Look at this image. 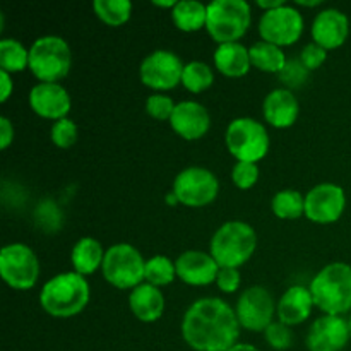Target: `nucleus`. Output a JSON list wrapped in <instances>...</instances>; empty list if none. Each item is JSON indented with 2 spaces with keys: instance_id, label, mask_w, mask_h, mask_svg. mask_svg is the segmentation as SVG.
<instances>
[{
  "instance_id": "1",
  "label": "nucleus",
  "mask_w": 351,
  "mask_h": 351,
  "mask_svg": "<svg viewBox=\"0 0 351 351\" xmlns=\"http://www.w3.org/2000/svg\"><path fill=\"white\" fill-rule=\"evenodd\" d=\"M240 322L228 302L218 297L195 300L182 319V338L195 351H226L239 343Z\"/></svg>"
},
{
  "instance_id": "2",
  "label": "nucleus",
  "mask_w": 351,
  "mask_h": 351,
  "mask_svg": "<svg viewBox=\"0 0 351 351\" xmlns=\"http://www.w3.org/2000/svg\"><path fill=\"white\" fill-rule=\"evenodd\" d=\"M91 290L84 276L75 271L60 273L48 280L40 291V305L55 319H69L81 314L89 304Z\"/></svg>"
},
{
  "instance_id": "3",
  "label": "nucleus",
  "mask_w": 351,
  "mask_h": 351,
  "mask_svg": "<svg viewBox=\"0 0 351 351\" xmlns=\"http://www.w3.org/2000/svg\"><path fill=\"white\" fill-rule=\"evenodd\" d=\"M314 304L328 315H343L351 311V266L331 263L322 267L308 285Z\"/></svg>"
},
{
  "instance_id": "4",
  "label": "nucleus",
  "mask_w": 351,
  "mask_h": 351,
  "mask_svg": "<svg viewBox=\"0 0 351 351\" xmlns=\"http://www.w3.org/2000/svg\"><path fill=\"white\" fill-rule=\"evenodd\" d=\"M257 247V233L249 223L232 219L219 226L209 243V254L219 267H235L250 261Z\"/></svg>"
},
{
  "instance_id": "5",
  "label": "nucleus",
  "mask_w": 351,
  "mask_h": 351,
  "mask_svg": "<svg viewBox=\"0 0 351 351\" xmlns=\"http://www.w3.org/2000/svg\"><path fill=\"white\" fill-rule=\"evenodd\" d=\"M252 9L245 0H213L208 3L206 29L218 45L235 43L249 31Z\"/></svg>"
},
{
  "instance_id": "6",
  "label": "nucleus",
  "mask_w": 351,
  "mask_h": 351,
  "mask_svg": "<svg viewBox=\"0 0 351 351\" xmlns=\"http://www.w3.org/2000/svg\"><path fill=\"white\" fill-rule=\"evenodd\" d=\"M72 67V51L67 41L57 34H47L29 47V71L40 82H58Z\"/></svg>"
},
{
  "instance_id": "7",
  "label": "nucleus",
  "mask_w": 351,
  "mask_h": 351,
  "mask_svg": "<svg viewBox=\"0 0 351 351\" xmlns=\"http://www.w3.org/2000/svg\"><path fill=\"white\" fill-rule=\"evenodd\" d=\"M225 144L237 161L259 163L269 151L271 139L266 127L252 117H239L226 127Z\"/></svg>"
},
{
  "instance_id": "8",
  "label": "nucleus",
  "mask_w": 351,
  "mask_h": 351,
  "mask_svg": "<svg viewBox=\"0 0 351 351\" xmlns=\"http://www.w3.org/2000/svg\"><path fill=\"white\" fill-rule=\"evenodd\" d=\"M146 259L132 243L120 242L110 247L105 254L103 278L117 290H130L144 283Z\"/></svg>"
},
{
  "instance_id": "9",
  "label": "nucleus",
  "mask_w": 351,
  "mask_h": 351,
  "mask_svg": "<svg viewBox=\"0 0 351 351\" xmlns=\"http://www.w3.org/2000/svg\"><path fill=\"white\" fill-rule=\"evenodd\" d=\"M40 261L26 243H9L0 250V276L12 290L34 288L40 278Z\"/></svg>"
},
{
  "instance_id": "10",
  "label": "nucleus",
  "mask_w": 351,
  "mask_h": 351,
  "mask_svg": "<svg viewBox=\"0 0 351 351\" xmlns=\"http://www.w3.org/2000/svg\"><path fill=\"white\" fill-rule=\"evenodd\" d=\"M171 191L187 208H204L219 194V180L204 167H187L175 177Z\"/></svg>"
},
{
  "instance_id": "11",
  "label": "nucleus",
  "mask_w": 351,
  "mask_h": 351,
  "mask_svg": "<svg viewBox=\"0 0 351 351\" xmlns=\"http://www.w3.org/2000/svg\"><path fill=\"white\" fill-rule=\"evenodd\" d=\"M304 17L293 5L283 3L281 7L263 12L259 19L261 40L276 47L295 45L304 34Z\"/></svg>"
},
{
  "instance_id": "12",
  "label": "nucleus",
  "mask_w": 351,
  "mask_h": 351,
  "mask_svg": "<svg viewBox=\"0 0 351 351\" xmlns=\"http://www.w3.org/2000/svg\"><path fill=\"white\" fill-rule=\"evenodd\" d=\"M185 64L175 51L154 50L143 58L139 67V77L146 88L156 93L170 91L182 84Z\"/></svg>"
},
{
  "instance_id": "13",
  "label": "nucleus",
  "mask_w": 351,
  "mask_h": 351,
  "mask_svg": "<svg viewBox=\"0 0 351 351\" xmlns=\"http://www.w3.org/2000/svg\"><path fill=\"white\" fill-rule=\"evenodd\" d=\"M276 305L267 288L259 285L247 288L235 305L240 326L250 332H264L274 322Z\"/></svg>"
},
{
  "instance_id": "14",
  "label": "nucleus",
  "mask_w": 351,
  "mask_h": 351,
  "mask_svg": "<svg viewBox=\"0 0 351 351\" xmlns=\"http://www.w3.org/2000/svg\"><path fill=\"white\" fill-rule=\"evenodd\" d=\"M346 208V195L343 187L324 182L305 194V216L317 225H331L343 216Z\"/></svg>"
},
{
  "instance_id": "15",
  "label": "nucleus",
  "mask_w": 351,
  "mask_h": 351,
  "mask_svg": "<svg viewBox=\"0 0 351 351\" xmlns=\"http://www.w3.org/2000/svg\"><path fill=\"white\" fill-rule=\"evenodd\" d=\"M350 338V321L343 315L324 314L312 322L305 343L308 351H343Z\"/></svg>"
},
{
  "instance_id": "16",
  "label": "nucleus",
  "mask_w": 351,
  "mask_h": 351,
  "mask_svg": "<svg viewBox=\"0 0 351 351\" xmlns=\"http://www.w3.org/2000/svg\"><path fill=\"white\" fill-rule=\"evenodd\" d=\"M29 106L41 119L57 122L67 119L72 108V98L58 82H38L29 91Z\"/></svg>"
},
{
  "instance_id": "17",
  "label": "nucleus",
  "mask_w": 351,
  "mask_h": 351,
  "mask_svg": "<svg viewBox=\"0 0 351 351\" xmlns=\"http://www.w3.org/2000/svg\"><path fill=\"white\" fill-rule=\"evenodd\" d=\"M177 278L191 287H206L216 283L219 266L215 257L202 250H185L175 259Z\"/></svg>"
},
{
  "instance_id": "18",
  "label": "nucleus",
  "mask_w": 351,
  "mask_h": 351,
  "mask_svg": "<svg viewBox=\"0 0 351 351\" xmlns=\"http://www.w3.org/2000/svg\"><path fill=\"white\" fill-rule=\"evenodd\" d=\"M170 125L173 132L182 139L197 141L208 134L209 127H211V115L202 103L185 99L175 106Z\"/></svg>"
},
{
  "instance_id": "19",
  "label": "nucleus",
  "mask_w": 351,
  "mask_h": 351,
  "mask_svg": "<svg viewBox=\"0 0 351 351\" xmlns=\"http://www.w3.org/2000/svg\"><path fill=\"white\" fill-rule=\"evenodd\" d=\"M312 41L321 45L326 50H336L343 47L350 34V21L339 9L321 10L312 23Z\"/></svg>"
},
{
  "instance_id": "20",
  "label": "nucleus",
  "mask_w": 351,
  "mask_h": 351,
  "mask_svg": "<svg viewBox=\"0 0 351 351\" xmlns=\"http://www.w3.org/2000/svg\"><path fill=\"white\" fill-rule=\"evenodd\" d=\"M264 120L274 129H288L300 115V103L293 91L287 88H276L267 93L263 101Z\"/></svg>"
},
{
  "instance_id": "21",
  "label": "nucleus",
  "mask_w": 351,
  "mask_h": 351,
  "mask_svg": "<svg viewBox=\"0 0 351 351\" xmlns=\"http://www.w3.org/2000/svg\"><path fill=\"white\" fill-rule=\"evenodd\" d=\"M314 307V297H312L308 287L295 285V287L288 288V290L281 295L280 300H278V321L290 326V328L291 326H298L311 317Z\"/></svg>"
},
{
  "instance_id": "22",
  "label": "nucleus",
  "mask_w": 351,
  "mask_h": 351,
  "mask_svg": "<svg viewBox=\"0 0 351 351\" xmlns=\"http://www.w3.org/2000/svg\"><path fill=\"white\" fill-rule=\"evenodd\" d=\"M165 295L161 288L149 283H141L129 295V307L134 317L141 322H156L165 314Z\"/></svg>"
},
{
  "instance_id": "23",
  "label": "nucleus",
  "mask_w": 351,
  "mask_h": 351,
  "mask_svg": "<svg viewBox=\"0 0 351 351\" xmlns=\"http://www.w3.org/2000/svg\"><path fill=\"white\" fill-rule=\"evenodd\" d=\"M213 60H215V67L226 77H243L249 74L252 67L249 48L240 41L218 45L213 53Z\"/></svg>"
},
{
  "instance_id": "24",
  "label": "nucleus",
  "mask_w": 351,
  "mask_h": 351,
  "mask_svg": "<svg viewBox=\"0 0 351 351\" xmlns=\"http://www.w3.org/2000/svg\"><path fill=\"white\" fill-rule=\"evenodd\" d=\"M106 250L103 245L93 237H82L74 243L71 252L72 267L81 276H91L96 271L101 269L103 261H105Z\"/></svg>"
},
{
  "instance_id": "25",
  "label": "nucleus",
  "mask_w": 351,
  "mask_h": 351,
  "mask_svg": "<svg viewBox=\"0 0 351 351\" xmlns=\"http://www.w3.org/2000/svg\"><path fill=\"white\" fill-rule=\"evenodd\" d=\"M171 21L184 33L201 31L208 21V5L199 0H178L171 9Z\"/></svg>"
},
{
  "instance_id": "26",
  "label": "nucleus",
  "mask_w": 351,
  "mask_h": 351,
  "mask_svg": "<svg viewBox=\"0 0 351 351\" xmlns=\"http://www.w3.org/2000/svg\"><path fill=\"white\" fill-rule=\"evenodd\" d=\"M249 53L252 67L259 69V71L263 72H269V74H280L288 62L283 48L267 43V41L263 40L254 43L252 47L249 48Z\"/></svg>"
},
{
  "instance_id": "27",
  "label": "nucleus",
  "mask_w": 351,
  "mask_h": 351,
  "mask_svg": "<svg viewBox=\"0 0 351 351\" xmlns=\"http://www.w3.org/2000/svg\"><path fill=\"white\" fill-rule=\"evenodd\" d=\"M26 69H29V50L14 38H2L0 40V71L16 74Z\"/></svg>"
},
{
  "instance_id": "28",
  "label": "nucleus",
  "mask_w": 351,
  "mask_h": 351,
  "mask_svg": "<svg viewBox=\"0 0 351 351\" xmlns=\"http://www.w3.org/2000/svg\"><path fill=\"white\" fill-rule=\"evenodd\" d=\"M271 209L280 219H298L305 215V195L295 189H283L274 194Z\"/></svg>"
},
{
  "instance_id": "29",
  "label": "nucleus",
  "mask_w": 351,
  "mask_h": 351,
  "mask_svg": "<svg viewBox=\"0 0 351 351\" xmlns=\"http://www.w3.org/2000/svg\"><path fill=\"white\" fill-rule=\"evenodd\" d=\"M93 10L96 17L108 26H122L132 16V2L129 0H95Z\"/></svg>"
},
{
  "instance_id": "30",
  "label": "nucleus",
  "mask_w": 351,
  "mask_h": 351,
  "mask_svg": "<svg viewBox=\"0 0 351 351\" xmlns=\"http://www.w3.org/2000/svg\"><path fill=\"white\" fill-rule=\"evenodd\" d=\"M215 82V72L206 62L192 60L185 64L184 74H182V86L187 91L199 95V93L209 89Z\"/></svg>"
},
{
  "instance_id": "31",
  "label": "nucleus",
  "mask_w": 351,
  "mask_h": 351,
  "mask_svg": "<svg viewBox=\"0 0 351 351\" xmlns=\"http://www.w3.org/2000/svg\"><path fill=\"white\" fill-rule=\"evenodd\" d=\"M177 278V267L175 261L167 256H153L146 261V269H144V281L153 287H167L171 285Z\"/></svg>"
},
{
  "instance_id": "32",
  "label": "nucleus",
  "mask_w": 351,
  "mask_h": 351,
  "mask_svg": "<svg viewBox=\"0 0 351 351\" xmlns=\"http://www.w3.org/2000/svg\"><path fill=\"white\" fill-rule=\"evenodd\" d=\"M79 137V129L75 125L74 120L67 119H62L53 122L50 129V139L51 143L55 144L57 147L60 149H69L71 146H74L75 141Z\"/></svg>"
},
{
  "instance_id": "33",
  "label": "nucleus",
  "mask_w": 351,
  "mask_h": 351,
  "mask_svg": "<svg viewBox=\"0 0 351 351\" xmlns=\"http://www.w3.org/2000/svg\"><path fill=\"white\" fill-rule=\"evenodd\" d=\"M259 165L247 163V161H237L232 170V180L240 191H249L259 180Z\"/></svg>"
},
{
  "instance_id": "34",
  "label": "nucleus",
  "mask_w": 351,
  "mask_h": 351,
  "mask_svg": "<svg viewBox=\"0 0 351 351\" xmlns=\"http://www.w3.org/2000/svg\"><path fill=\"white\" fill-rule=\"evenodd\" d=\"M308 69L305 67L300 62V58H288L287 65H285L283 71L280 72V81L287 86V89L300 88L305 84V81L308 79Z\"/></svg>"
},
{
  "instance_id": "35",
  "label": "nucleus",
  "mask_w": 351,
  "mask_h": 351,
  "mask_svg": "<svg viewBox=\"0 0 351 351\" xmlns=\"http://www.w3.org/2000/svg\"><path fill=\"white\" fill-rule=\"evenodd\" d=\"M175 106H177V103L165 93H154V95L147 96L146 99V113L156 120H168L170 122Z\"/></svg>"
},
{
  "instance_id": "36",
  "label": "nucleus",
  "mask_w": 351,
  "mask_h": 351,
  "mask_svg": "<svg viewBox=\"0 0 351 351\" xmlns=\"http://www.w3.org/2000/svg\"><path fill=\"white\" fill-rule=\"evenodd\" d=\"M264 338H266L267 345L273 350L285 351L293 345V332H291L290 326L283 324L280 321H274L269 328L264 331Z\"/></svg>"
},
{
  "instance_id": "37",
  "label": "nucleus",
  "mask_w": 351,
  "mask_h": 351,
  "mask_svg": "<svg viewBox=\"0 0 351 351\" xmlns=\"http://www.w3.org/2000/svg\"><path fill=\"white\" fill-rule=\"evenodd\" d=\"M326 58H328V50L322 48L321 45L314 43V41L305 45L300 51V62L308 71H315V69L321 67L326 62Z\"/></svg>"
},
{
  "instance_id": "38",
  "label": "nucleus",
  "mask_w": 351,
  "mask_h": 351,
  "mask_svg": "<svg viewBox=\"0 0 351 351\" xmlns=\"http://www.w3.org/2000/svg\"><path fill=\"white\" fill-rule=\"evenodd\" d=\"M242 283V276L240 271L235 267H219L218 278H216V287L223 291V293H235Z\"/></svg>"
},
{
  "instance_id": "39",
  "label": "nucleus",
  "mask_w": 351,
  "mask_h": 351,
  "mask_svg": "<svg viewBox=\"0 0 351 351\" xmlns=\"http://www.w3.org/2000/svg\"><path fill=\"white\" fill-rule=\"evenodd\" d=\"M14 141V125L7 117H0V147L7 149Z\"/></svg>"
},
{
  "instance_id": "40",
  "label": "nucleus",
  "mask_w": 351,
  "mask_h": 351,
  "mask_svg": "<svg viewBox=\"0 0 351 351\" xmlns=\"http://www.w3.org/2000/svg\"><path fill=\"white\" fill-rule=\"evenodd\" d=\"M14 91L12 75L5 71H0V103H5Z\"/></svg>"
},
{
  "instance_id": "41",
  "label": "nucleus",
  "mask_w": 351,
  "mask_h": 351,
  "mask_svg": "<svg viewBox=\"0 0 351 351\" xmlns=\"http://www.w3.org/2000/svg\"><path fill=\"white\" fill-rule=\"evenodd\" d=\"M283 3H287V2H283V0H257V7H261L264 12L278 9V7H281Z\"/></svg>"
},
{
  "instance_id": "42",
  "label": "nucleus",
  "mask_w": 351,
  "mask_h": 351,
  "mask_svg": "<svg viewBox=\"0 0 351 351\" xmlns=\"http://www.w3.org/2000/svg\"><path fill=\"white\" fill-rule=\"evenodd\" d=\"M226 351H261V350L257 348V346L249 345V343H237V345H233L232 348Z\"/></svg>"
},
{
  "instance_id": "43",
  "label": "nucleus",
  "mask_w": 351,
  "mask_h": 351,
  "mask_svg": "<svg viewBox=\"0 0 351 351\" xmlns=\"http://www.w3.org/2000/svg\"><path fill=\"white\" fill-rule=\"evenodd\" d=\"M153 3L156 7H163V9H173V7L177 5V0H165V2H161V0H154Z\"/></svg>"
},
{
  "instance_id": "44",
  "label": "nucleus",
  "mask_w": 351,
  "mask_h": 351,
  "mask_svg": "<svg viewBox=\"0 0 351 351\" xmlns=\"http://www.w3.org/2000/svg\"><path fill=\"white\" fill-rule=\"evenodd\" d=\"M165 201H167L168 206H177L178 204V197L175 195L173 191H170L167 195H165Z\"/></svg>"
},
{
  "instance_id": "45",
  "label": "nucleus",
  "mask_w": 351,
  "mask_h": 351,
  "mask_svg": "<svg viewBox=\"0 0 351 351\" xmlns=\"http://www.w3.org/2000/svg\"><path fill=\"white\" fill-rule=\"evenodd\" d=\"M321 0H312V2H305V0H298L297 5H302V7H317L321 5Z\"/></svg>"
},
{
  "instance_id": "46",
  "label": "nucleus",
  "mask_w": 351,
  "mask_h": 351,
  "mask_svg": "<svg viewBox=\"0 0 351 351\" xmlns=\"http://www.w3.org/2000/svg\"><path fill=\"white\" fill-rule=\"evenodd\" d=\"M350 332H351V319H350Z\"/></svg>"
}]
</instances>
